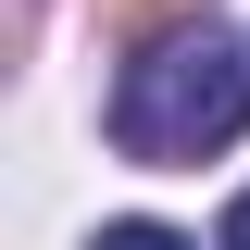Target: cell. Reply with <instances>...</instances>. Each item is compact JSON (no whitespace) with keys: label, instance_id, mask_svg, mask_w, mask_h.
<instances>
[{"label":"cell","instance_id":"obj_1","mask_svg":"<svg viewBox=\"0 0 250 250\" xmlns=\"http://www.w3.org/2000/svg\"><path fill=\"white\" fill-rule=\"evenodd\" d=\"M250 125V50L225 25H163L113 75V150L125 163H200Z\"/></svg>","mask_w":250,"mask_h":250},{"label":"cell","instance_id":"obj_2","mask_svg":"<svg viewBox=\"0 0 250 250\" xmlns=\"http://www.w3.org/2000/svg\"><path fill=\"white\" fill-rule=\"evenodd\" d=\"M88 250H200V238H175V225H150V213H125V225H100Z\"/></svg>","mask_w":250,"mask_h":250},{"label":"cell","instance_id":"obj_3","mask_svg":"<svg viewBox=\"0 0 250 250\" xmlns=\"http://www.w3.org/2000/svg\"><path fill=\"white\" fill-rule=\"evenodd\" d=\"M213 250H250V188H238V213H225V238H213Z\"/></svg>","mask_w":250,"mask_h":250}]
</instances>
